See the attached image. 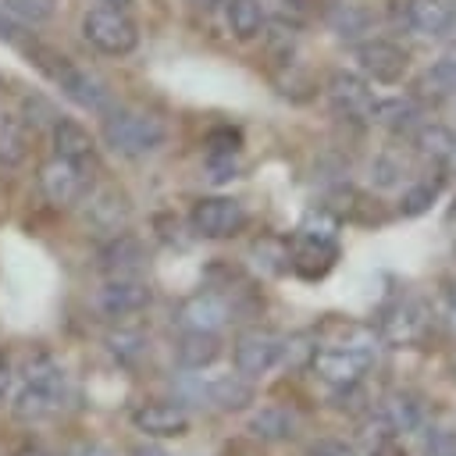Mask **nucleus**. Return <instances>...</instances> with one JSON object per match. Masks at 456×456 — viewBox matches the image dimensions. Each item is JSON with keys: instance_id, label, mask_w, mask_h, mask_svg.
Returning <instances> with one entry per match:
<instances>
[{"instance_id": "obj_1", "label": "nucleus", "mask_w": 456, "mask_h": 456, "mask_svg": "<svg viewBox=\"0 0 456 456\" xmlns=\"http://www.w3.org/2000/svg\"><path fill=\"white\" fill-rule=\"evenodd\" d=\"M167 139V125L150 114V110H128V107H110L103 114V142L128 160H139L153 150H160Z\"/></svg>"}, {"instance_id": "obj_2", "label": "nucleus", "mask_w": 456, "mask_h": 456, "mask_svg": "<svg viewBox=\"0 0 456 456\" xmlns=\"http://www.w3.org/2000/svg\"><path fill=\"white\" fill-rule=\"evenodd\" d=\"M61 403H64V370L50 356H36L14 395V413L21 420H39L57 413Z\"/></svg>"}, {"instance_id": "obj_3", "label": "nucleus", "mask_w": 456, "mask_h": 456, "mask_svg": "<svg viewBox=\"0 0 456 456\" xmlns=\"http://www.w3.org/2000/svg\"><path fill=\"white\" fill-rule=\"evenodd\" d=\"M43 57H46V61H39L43 71L57 82V89H61L71 103H78L82 110H93V114H107V110L114 107V96H110L107 82H103L96 71L78 68V64H71L68 57H57V53H43Z\"/></svg>"}, {"instance_id": "obj_4", "label": "nucleus", "mask_w": 456, "mask_h": 456, "mask_svg": "<svg viewBox=\"0 0 456 456\" xmlns=\"http://www.w3.org/2000/svg\"><path fill=\"white\" fill-rule=\"evenodd\" d=\"M82 39L107 57H125L139 46V28L121 7L100 4V7H89L82 14Z\"/></svg>"}, {"instance_id": "obj_5", "label": "nucleus", "mask_w": 456, "mask_h": 456, "mask_svg": "<svg viewBox=\"0 0 456 456\" xmlns=\"http://www.w3.org/2000/svg\"><path fill=\"white\" fill-rule=\"evenodd\" d=\"M39 192L50 207H75L86 200L89 192V175H86V164H75V160H64V157H50L43 167H39Z\"/></svg>"}, {"instance_id": "obj_6", "label": "nucleus", "mask_w": 456, "mask_h": 456, "mask_svg": "<svg viewBox=\"0 0 456 456\" xmlns=\"http://www.w3.org/2000/svg\"><path fill=\"white\" fill-rule=\"evenodd\" d=\"M189 221H192V232L203 235V239H232V235L242 232L246 210L232 196H203L192 207V217Z\"/></svg>"}, {"instance_id": "obj_7", "label": "nucleus", "mask_w": 456, "mask_h": 456, "mask_svg": "<svg viewBox=\"0 0 456 456\" xmlns=\"http://www.w3.org/2000/svg\"><path fill=\"white\" fill-rule=\"evenodd\" d=\"M356 61H360V71L370 78V82H381V86H395L403 82L406 68H410V57L399 43L392 39H367L356 46Z\"/></svg>"}, {"instance_id": "obj_8", "label": "nucleus", "mask_w": 456, "mask_h": 456, "mask_svg": "<svg viewBox=\"0 0 456 456\" xmlns=\"http://www.w3.org/2000/svg\"><path fill=\"white\" fill-rule=\"evenodd\" d=\"M370 360H374V349H314L310 367L328 385L346 388V385L360 381V374L370 367Z\"/></svg>"}, {"instance_id": "obj_9", "label": "nucleus", "mask_w": 456, "mask_h": 456, "mask_svg": "<svg viewBox=\"0 0 456 456\" xmlns=\"http://www.w3.org/2000/svg\"><path fill=\"white\" fill-rule=\"evenodd\" d=\"M232 363L242 378H260L274 363H281V338L271 331H246L232 349Z\"/></svg>"}, {"instance_id": "obj_10", "label": "nucleus", "mask_w": 456, "mask_h": 456, "mask_svg": "<svg viewBox=\"0 0 456 456\" xmlns=\"http://www.w3.org/2000/svg\"><path fill=\"white\" fill-rule=\"evenodd\" d=\"M150 299H153V289H150V281H142L139 274L110 278V281L96 292V306H100V314H107V317L139 314L142 306H150Z\"/></svg>"}, {"instance_id": "obj_11", "label": "nucleus", "mask_w": 456, "mask_h": 456, "mask_svg": "<svg viewBox=\"0 0 456 456\" xmlns=\"http://www.w3.org/2000/svg\"><path fill=\"white\" fill-rule=\"evenodd\" d=\"M328 100H331L335 114L353 118V121L370 118V110H374V103H378L374 93H370V86H367L363 78L349 75V71H335V75L328 78Z\"/></svg>"}, {"instance_id": "obj_12", "label": "nucleus", "mask_w": 456, "mask_h": 456, "mask_svg": "<svg viewBox=\"0 0 456 456\" xmlns=\"http://www.w3.org/2000/svg\"><path fill=\"white\" fill-rule=\"evenodd\" d=\"M132 424L150 438H178L189 431V413L175 403H142L132 413Z\"/></svg>"}, {"instance_id": "obj_13", "label": "nucleus", "mask_w": 456, "mask_h": 456, "mask_svg": "<svg viewBox=\"0 0 456 456\" xmlns=\"http://www.w3.org/2000/svg\"><path fill=\"white\" fill-rule=\"evenodd\" d=\"M228 314L232 306L221 292H196L178 306V321L185 324V331H217Z\"/></svg>"}, {"instance_id": "obj_14", "label": "nucleus", "mask_w": 456, "mask_h": 456, "mask_svg": "<svg viewBox=\"0 0 456 456\" xmlns=\"http://www.w3.org/2000/svg\"><path fill=\"white\" fill-rule=\"evenodd\" d=\"M424 331H428V317H424V310L413 306V303H395L392 310L381 314V335H385L388 342L410 346V342L424 338Z\"/></svg>"}, {"instance_id": "obj_15", "label": "nucleus", "mask_w": 456, "mask_h": 456, "mask_svg": "<svg viewBox=\"0 0 456 456\" xmlns=\"http://www.w3.org/2000/svg\"><path fill=\"white\" fill-rule=\"evenodd\" d=\"M142 260H146V253H142L139 239H132V235H125V232H118V235L100 249V267H103L110 278L139 274Z\"/></svg>"}, {"instance_id": "obj_16", "label": "nucleus", "mask_w": 456, "mask_h": 456, "mask_svg": "<svg viewBox=\"0 0 456 456\" xmlns=\"http://www.w3.org/2000/svg\"><path fill=\"white\" fill-rule=\"evenodd\" d=\"M53 153L64 160H75V164H89L96 146H93V135L86 132V125H78L75 118H57L53 121Z\"/></svg>"}, {"instance_id": "obj_17", "label": "nucleus", "mask_w": 456, "mask_h": 456, "mask_svg": "<svg viewBox=\"0 0 456 456\" xmlns=\"http://www.w3.org/2000/svg\"><path fill=\"white\" fill-rule=\"evenodd\" d=\"M403 14L417 36H445L452 25V11L445 0H406Z\"/></svg>"}, {"instance_id": "obj_18", "label": "nucleus", "mask_w": 456, "mask_h": 456, "mask_svg": "<svg viewBox=\"0 0 456 456\" xmlns=\"http://www.w3.org/2000/svg\"><path fill=\"white\" fill-rule=\"evenodd\" d=\"M317 342L321 349H374V338L363 324H353V321H342V317H328L317 324Z\"/></svg>"}, {"instance_id": "obj_19", "label": "nucleus", "mask_w": 456, "mask_h": 456, "mask_svg": "<svg viewBox=\"0 0 456 456\" xmlns=\"http://www.w3.org/2000/svg\"><path fill=\"white\" fill-rule=\"evenodd\" d=\"M86 203H89V221L96 228L110 232V235H118L128 224V203H125V196L118 189H100Z\"/></svg>"}, {"instance_id": "obj_20", "label": "nucleus", "mask_w": 456, "mask_h": 456, "mask_svg": "<svg viewBox=\"0 0 456 456\" xmlns=\"http://www.w3.org/2000/svg\"><path fill=\"white\" fill-rule=\"evenodd\" d=\"M28 157V128L14 110L0 107V167H18Z\"/></svg>"}, {"instance_id": "obj_21", "label": "nucleus", "mask_w": 456, "mask_h": 456, "mask_svg": "<svg viewBox=\"0 0 456 456\" xmlns=\"http://www.w3.org/2000/svg\"><path fill=\"white\" fill-rule=\"evenodd\" d=\"M221 356V342L214 331H185L178 338V363L189 370H203Z\"/></svg>"}, {"instance_id": "obj_22", "label": "nucleus", "mask_w": 456, "mask_h": 456, "mask_svg": "<svg viewBox=\"0 0 456 456\" xmlns=\"http://www.w3.org/2000/svg\"><path fill=\"white\" fill-rule=\"evenodd\" d=\"M370 121H378L381 128L388 132H413L420 125V110L413 100H403V96H392V100H378L374 110H370Z\"/></svg>"}, {"instance_id": "obj_23", "label": "nucleus", "mask_w": 456, "mask_h": 456, "mask_svg": "<svg viewBox=\"0 0 456 456\" xmlns=\"http://www.w3.org/2000/svg\"><path fill=\"white\" fill-rule=\"evenodd\" d=\"M224 18H228V32L242 43L256 39L264 32V7L260 0H224Z\"/></svg>"}, {"instance_id": "obj_24", "label": "nucleus", "mask_w": 456, "mask_h": 456, "mask_svg": "<svg viewBox=\"0 0 456 456\" xmlns=\"http://www.w3.org/2000/svg\"><path fill=\"white\" fill-rule=\"evenodd\" d=\"M249 435L260 442H285L296 435V417L285 406H264L249 417Z\"/></svg>"}, {"instance_id": "obj_25", "label": "nucleus", "mask_w": 456, "mask_h": 456, "mask_svg": "<svg viewBox=\"0 0 456 456\" xmlns=\"http://www.w3.org/2000/svg\"><path fill=\"white\" fill-rule=\"evenodd\" d=\"M378 417L385 420V428H388L392 435H395V431H413V428L420 424V403H417L410 392H392V395L381 403Z\"/></svg>"}, {"instance_id": "obj_26", "label": "nucleus", "mask_w": 456, "mask_h": 456, "mask_svg": "<svg viewBox=\"0 0 456 456\" xmlns=\"http://www.w3.org/2000/svg\"><path fill=\"white\" fill-rule=\"evenodd\" d=\"M207 399L214 406H221V410H246L256 399V392H253V385L246 378L228 374V378H217V381L207 385Z\"/></svg>"}, {"instance_id": "obj_27", "label": "nucleus", "mask_w": 456, "mask_h": 456, "mask_svg": "<svg viewBox=\"0 0 456 456\" xmlns=\"http://www.w3.org/2000/svg\"><path fill=\"white\" fill-rule=\"evenodd\" d=\"M413 146L431 160H449L456 153V135L445 125H417L413 128Z\"/></svg>"}, {"instance_id": "obj_28", "label": "nucleus", "mask_w": 456, "mask_h": 456, "mask_svg": "<svg viewBox=\"0 0 456 456\" xmlns=\"http://www.w3.org/2000/svg\"><path fill=\"white\" fill-rule=\"evenodd\" d=\"M328 25H331L342 39H356L360 32H367L370 14H367L363 7H356V4H335V7L328 11Z\"/></svg>"}, {"instance_id": "obj_29", "label": "nucleus", "mask_w": 456, "mask_h": 456, "mask_svg": "<svg viewBox=\"0 0 456 456\" xmlns=\"http://www.w3.org/2000/svg\"><path fill=\"white\" fill-rule=\"evenodd\" d=\"M253 253L260 256V264H264L271 274H285V271L292 267V249H289V242H281V239H260V242L253 246Z\"/></svg>"}, {"instance_id": "obj_30", "label": "nucleus", "mask_w": 456, "mask_h": 456, "mask_svg": "<svg viewBox=\"0 0 456 456\" xmlns=\"http://www.w3.org/2000/svg\"><path fill=\"white\" fill-rule=\"evenodd\" d=\"M4 7L21 21V25H43L53 18L57 0H4Z\"/></svg>"}, {"instance_id": "obj_31", "label": "nucleus", "mask_w": 456, "mask_h": 456, "mask_svg": "<svg viewBox=\"0 0 456 456\" xmlns=\"http://www.w3.org/2000/svg\"><path fill=\"white\" fill-rule=\"evenodd\" d=\"M435 196H438V189H435L431 182H417V185H410V189L403 192V200H399V214H403V217H420L424 210H431Z\"/></svg>"}, {"instance_id": "obj_32", "label": "nucleus", "mask_w": 456, "mask_h": 456, "mask_svg": "<svg viewBox=\"0 0 456 456\" xmlns=\"http://www.w3.org/2000/svg\"><path fill=\"white\" fill-rule=\"evenodd\" d=\"M107 346H110V353H114L121 363H135V360L142 356V349H146V338H142L139 331H118V335L107 338Z\"/></svg>"}, {"instance_id": "obj_33", "label": "nucleus", "mask_w": 456, "mask_h": 456, "mask_svg": "<svg viewBox=\"0 0 456 456\" xmlns=\"http://www.w3.org/2000/svg\"><path fill=\"white\" fill-rule=\"evenodd\" d=\"M428 82H435L438 86V93H452L456 89V43L431 64V71H428Z\"/></svg>"}, {"instance_id": "obj_34", "label": "nucleus", "mask_w": 456, "mask_h": 456, "mask_svg": "<svg viewBox=\"0 0 456 456\" xmlns=\"http://www.w3.org/2000/svg\"><path fill=\"white\" fill-rule=\"evenodd\" d=\"M424 456H456V431H445V428H435L428 435V445H424Z\"/></svg>"}, {"instance_id": "obj_35", "label": "nucleus", "mask_w": 456, "mask_h": 456, "mask_svg": "<svg viewBox=\"0 0 456 456\" xmlns=\"http://www.w3.org/2000/svg\"><path fill=\"white\" fill-rule=\"evenodd\" d=\"M207 146H210V153H239L242 135H239L235 128H214V132L207 135Z\"/></svg>"}, {"instance_id": "obj_36", "label": "nucleus", "mask_w": 456, "mask_h": 456, "mask_svg": "<svg viewBox=\"0 0 456 456\" xmlns=\"http://www.w3.org/2000/svg\"><path fill=\"white\" fill-rule=\"evenodd\" d=\"M21 36H25V25L7 7H0V43H18Z\"/></svg>"}, {"instance_id": "obj_37", "label": "nucleus", "mask_w": 456, "mask_h": 456, "mask_svg": "<svg viewBox=\"0 0 456 456\" xmlns=\"http://www.w3.org/2000/svg\"><path fill=\"white\" fill-rule=\"evenodd\" d=\"M314 456H353V449H346L342 442H321L314 445Z\"/></svg>"}, {"instance_id": "obj_38", "label": "nucleus", "mask_w": 456, "mask_h": 456, "mask_svg": "<svg viewBox=\"0 0 456 456\" xmlns=\"http://www.w3.org/2000/svg\"><path fill=\"white\" fill-rule=\"evenodd\" d=\"M7 388H11V363L7 356H0V399L7 395Z\"/></svg>"}, {"instance_id": "obj_39", "label": "nucleus", "mask_w": 456, "mask_h": 456, "mask_svg": "<svg viewBox=\"0 0 456 456\" xmlns=\"http://www.w3.org/2000/svg\"><path fill=\"white\" fill-rule=\"evenodd\" d=\"M128 456H167V452H164L160 445H150V442H142V445H135Z\"/></svg>"}, {"instance_id": "obj_40", "label": "nucleus", "mask_w": 456, "mask_h": 456, "mask_svg": "<svg viewBox=\"0 0 456 456\" xmlns=\"http://www.w3.org/2000/svg\"><path fill=\"white\" fill-rule=\"evenodd\" d=\"M71 456H110V452H107L103 445H78Z\"/></svg>"}, {"instance_id": "obj_41", "label": "nucleus", "mask_w": 456, "mask_h": 456, "mask_svg": "<svg viewBox=\"0 0 456 456\" xmlns=\"http://www.w3.org/2000/svg\"><path fill=\"white\" fill-rule=\"evenodd\" d=\"M196 11H217V7H224V0H189Z\"/></svg>"}, {"instance_id": "obj_42", "label": "nucleus", "mask_w": 456, "mask_h": 456, "mask_svg": "<svg viewBox=\"0 0 456 456\" xmlns=\"http://www.w3.org/2000/svg\"><path fill=\"white\" fill-rule=\"evenodd\" d=\"M289 7H299V11H310V7H317V0H285Z\"/></svg>"}, {"instance_id": "obj_43", "label": "nucleus", "mask_w": 456, "mask_h": 456, "mask_svg": "<svg viewBox=\"0 0 456 456\" xmlns=\"http://www.w3.org/2000/svg\"><path fill=\"white\" fill-rule=\"evenodd\" d=\"M100 4H103V7H121V11H128L135 0H100Z\"/></svg>"}, {"instance_id": "obj_44", "label": "nucleus", "mask_w": 456, "mask_h": 456, "mask_svg": "<svg viewBox=\"0 0 456 456\" xmlns=\"http://www.w3.org/2000/svg\"><path fill=\"white\" fill-rule=\"evenodd\" d=\"M18 456H50V452H43V449H36V445H25V449H18Z\"/></svg>"}, {"instance_id": "obj_45", "label": "nucleus", "mask_w": 456, "mask_h": 456, "mask_svg": "<svg viewBox=\"0 0 456 456\" xmlns=\"http://www.w3.org/2000/svg\"><path fill=\"white\" fill-rule=\"evenodd\" d=\"M452 310H456V285H452Z\"/></svg>"}]
</instances>
